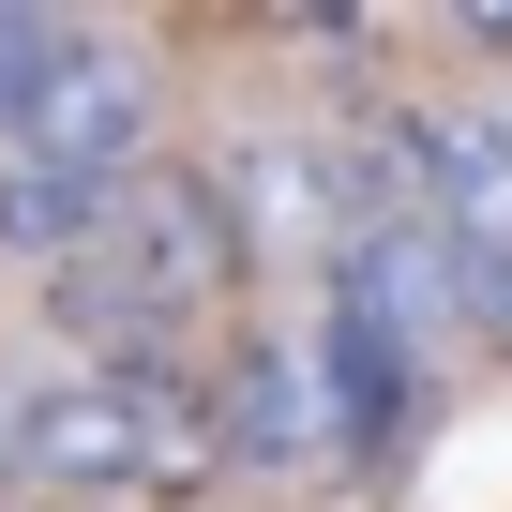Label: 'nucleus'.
<instances>
[{
	"instance_id": "nucleus-2",
	"label": "nucleus",
	"mask_w": 512,
	"mask_h": 512,
	"mask_svg": "<svg viewBox=\"0 0 512 512\" xmlns=\"http://www.w3.org/2000/svg\"><path fill=\"white\" fill-rule=\"evenodd\" d=\"M226 272H241L226 196L166 166V181H121V196H106V226L46 272V302H61V332H91L106 362H151L166 332H196V317L226 302Z\"/></svg>"
},
{
	"instance_id": "nucleus-3",
	"label": "nucleus",
	"mask_w": 512,
	"mask_h": 512,
	"mask_svg": "<svg viewBox=\"0 0 512 512\" xmlns=\"http://www.w3.org/2000/svg\"><path fill=\"white\" fill-rule=\"evenodd\" d=\"M16 166H61V181H136V151H151V61L121 46V31H76V61L31 91V121L0 136Z\"/></svg>"
},
{
	"instance_id": "nucleus-1",
	"label": "nucleus",
	"mask_w": 512,
	"mask_h": 512,
	"mask_svg": "<svg viewBox=\"0 0 512 512\" xmlns=\"http://www.w3.org/2000/svg\"><path fill=\"white\" fill-rule=\"evenodd\" d=\"M0 467L16 482H61V497H166V482H211L226 437H211V377L181 362H76V377H31L0 407Z\"/></svg>"
},
{
	"instance_id": "nucleus-4",
	"label": "nucleus",
	"mask_w": 512,
	"mask_h": 512,
	"mask_svg": "<svg viewBox=\"0 0 512 512\" xmlns=\"http://www.w3.org/2000/svg\"><path fill=\"white\" fill-rule=\"evenodd\" d=\"M211 437H226V467H287V452H332V407H317V347H302V332L241 347V377L211 392Z\"/></svg>"
},
{
	"instance_id": "nucleus-6",
	"label": "nucleus",
	"mask_w": 512,
	"mask_h": 512,
	"mask_svg": "<svg viewBox=\"0 0 512 512\" xmlns=\"http://www.w3.org/2000/svg\"><path fill=\"white\" fill-rule=\"evenodd\" d=\"M106 196H121V181H61V166H16V151H0V256L61 272V256L106 226Z\"/></svg>"
},
{
	"instance_id": "nucleus-5",
	"label": "nucleus",
	"mask_w": 512,
	"mask_h": 512,
	"mask_svg": "<svg viewBox=\"0 0 512 512\" xmlns=\"http://www.w3.org/2000/svg\"><path fill=\"white\" fill-rule=\"evenodd\" d=\"M226 181H241V226H226V241H272V256H287V241H302V256H332V241H347L332 166H317V151H287V136H256Z\"/></svg>"
},
{
	"instance_id": "nucleus-7",
	"label": "nucleus",
	"mask_w": 512,
	"mask_h": 512,
	"mask_svg": "<svg viewBox=\"0 0 512 512\" xmlns=\"http://www.w3.org/2000/svg\"><path fill=\"white\" fill-rule=\"evenodd\" d=\"M76 61V16H0V136L31 121V91Z\"/></svg>"
}]
</instances>
